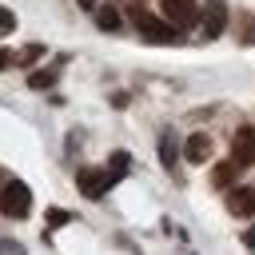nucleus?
Listing matches in <instances>:
<instances>
[{
    "instance_id": "39448f33",
    "label": "nucleus",
    "mask_w": 255,
    "mask_h": 255,
    "mask_svg": "<svg viewBox=\"0 0 255 255\" xmlns=\"http://www.w3.org/2000/svg\"><path fill=\"white\" fill-rule=\"evenodd\" d=\"M231 155H235L239 167H251V163H255V128H239V131H235Z\"/></svg>"
},
{
    "instance_id": "2eb2a0df",
    "label": "nucleus",
    "mask_w": 255,
    "mask_h": 255,
    "mask_svg": "<svg viewBox=\"0 0 255 255\" xmlns=\"http://www.w3.org/2000/svg\"><path fill=\"white\" fill-rule=\"evenodd\" d=\"M12 28H16V16L8 8H0V32H12Z\"/></svg>"
},
{
    "instance_id": "20e7f679",
    "label": "nucleus",
    "mask_w": 255,
    "mask_h": 255,
    "mask_svg": "<svg viewBox=\"0 0 255 255\" xmlns=\"http://www.w3.org/2000/svg\"><path fill=\"white\" fill-rule=\"evenodd\" d=\"M76 183H80V191H84L88 199H100V195L112 187V183H108V171H100V167H80Z\"/></svg>"
},
{
    "instance_id": "6e6552de",
    "label": "nucleus",
    "mask_w": 255,
    "mask_h": 255,
    "mask_svg": "<svg viewBox=\"0 0 255 255\" xmlns=\"http://www.w3.org/2000/svg\"><path fill=\"white\" fill-rule=\"evenodd\" d=\"M183 159H187V163H207V159H211V139L199 135V131L187 135V143H183Z\"/></svg>"
},
{
    "instance_id": "f8f14e48",
    "label": "nucleus",
    "mask_w": 255,
    "mask_h": 255,
    "mask_svg": "<svg viewBox=\"0 0 255 255\" xmlns=\"http://www.w3.org/2000/svg\"><path fill=\"white\" fill-rule=\"evenodd\" d=\"M28 84H32V88H48V84H56V68H48V72H32Z\"/></svg>"
},
{
    "instance_id": "4468645a",
    "label": "nucleus",
    "mask_w": 255,
    "mask_h": 255,
    "mask_svg": "<svg viewBox=\"0 0 255 255\" xmlns=\"http://www.w3.org/2000/svg\"><path fill=\"white\" fill-rule=\"evenodd\" d=\"M40 52H44V48H40V44H32V48H24V52H20V56H16V64H32V60H36V56H40Z\"/></svg>"
},
{
    "instance_id": "0eeeda50",
    "label": "nucleus",
    "mask_w": 255,
    "mask_h": 255,
    "mask_svg": "<svg viewBox=\"0 0 255 255\" xmlns=\"http://www.w3.org/2000/svg\"><path fill=\"white\" fill-rule=\"evenodd\" d=\"M227 207H231V215H239V219L255 215V191H251V187H231Z\"/></svg>"
},
{
    "instance_id": "f3484780",
    "label": "nucleus",
    "mask_w": 255,
    "mask_h": 255,
    "mask_svg": "<svg viewBox=\"0 0 255 255\" xmlns=\"http://www.w3.org/2000/svg\"><path fill=\"white\" fill-rule=\"evenodd\" d=\"M0 255H24V251H20V243H4V247H0Z\"/></svg>"
},
{
    "instance_id": "f257e3e1",
    "label": "nucleus",
    "mask_w": 255,
    "mask_h": 255,
    "mask_svg": "<svg viewBox=\"0 0 255 255\" xmlns=\"http://www.w3.org/2000/svg\"><path fill=\"white\" fill-rule=\"evenodd\" d=\"M0 211H4L8 219H24V215L32 211V191H28L24 179H8V183H4V191H0Z\"/></svg>"
},
{
    "instance_id": "6ab92c4d",
    "label": "nucleus",
    "mask_w": 255,
    "mask_h": 255,
    "mask_svg": "<svg viewBox=\"0 0 255 255\" xmlns=\"http://www.w3.org/2000/svg\"><path fill=\"white\" fill-rule=\"evenodd\" d=\"M243 243H247V247H255V227H251V231L243 235Z\"/></svg>"
},
{
    "instance_id": "ddd939ff",
    "label": "nucleus",
    "mask_w": 255,
    "mask_h": 255,
    "mask_svg": "<svg viewBox=\"0 0 255 255\" xmlns=\"http://www.w3.org/2000/svg\"><path fill=\"white\" fill-rule=\"evenodd\" d=\"M235 175H239V163H223V167H215V183H219V187L231 183Z\"/></svg>"
},
{
    "instance_id": "f03ea898",
    "label": "nucleus",
    "mask_w": 255,
    "mask_h": 255,
    "mask_svg": "<svg viewBox=\"0 0 255 255\" xmlns=\"http://www.w3.org/2000/svg\"><path fill=\"white\" fill-rule=\"evenodd\" d=\"M135 28H139V32H143L151 44H175V40H179V32H171L163 20H155V16L139 12V8H135Z\"/></svg>"
},
{
    "instance_id": "1a4fd4ad",
    "label": "nucleus",
    "mask_w": 255,
    "mask_h": 255,
    "mask_svg": "<svg viewBox=\"0 0 255 255\" xmlns=\"http://www.w3.org/2000/svg\"><path fill=\"white\" fill-rule=\"evenodd\" d=\"M128 175V151H112V163H108V183L124 179Z\"/></svg>"
},
{
    "instance_id": "7ed1b4c3",
    "label": "nucleus",
    "mask_w": 255,
    "mask_h": 255,
    "mask_svg": "<svg viewBox=\"0 0 255 255\" xmlns=\"http://www.w3.org/2000/svg\"><path fill=\"white\" fill-rule=\"evenodd\" d=\"M159 8H163V16H167V24H175V28H187V24H195V16H199L195 0H159Z\"/></svg>"
},
{
    "instance_id": "9b49d317",
    "label": "nucleus",
    "mask_w": 255,
    "mask_h": 255,
    "mask_svg": "<svg viewBox=\"0 0 255 255\" xmlns=\"http://www.w3.org/2000/svg\"><path fill=\"white\" fill-rule=\"evenodd\" d=\"M96 20H100V28H104V32H116V28H120V12H116V8H100V12H96Z\"/></svg>"
},
{
    "instance_id": "dca6fc26",
    "label": "nucleus",
    "mask_w": 255,
    "mask_h": 255,
    "mask_svg": "<svg viewBox=\"0 0 255 255\" xmlns=\"http://www.w3.org/2000/svg\"><path fill=\"white\" fill-rule=\"evenodd\" d=\"M48 223H52V227H60V223H68V215H64L60 207H52V211H48Z\"/></svg>"
},
{
    "instance_id": "aec40b11",
    "label": "nucleus",
    "mask_w": 255,
    "mask_h": 255,
    "mask_svg": "<svg viewBox=\"0 0 255 255\" xmlns=\"http://www.w3.org/2000/svg\"><path fill=\"white\" fill-rule=\"evenodd\" d=\"M80 8H96V0H80Z\"/></svg>"
},
{
    "instance_id": "9d476101",
    "label": "nucleus",
    "mask_w": 255,
    "mask_h": 255,
    "mask_svg": "<svg viewBox=\"0 0 255 255\" xmlns=\"http://www.w3.org/2000/svg\"><path fill=\"white\" fill-rule=\"evenodd\" d=\"M159 159H163V167H175V135L171 131L159 139Z\"/></svg>"
},
{
    "instance_id": "a211bd4d",
    "label": "nucleus",
    "mask_w": 255,
    "mask_h": 255,
    "mask_svg": "<svg viewBox=\"0 0 255 255\" xmlns=\"http://www.w3.org/2000/svg\"><path fill=\"white\" fill-rule=\"evenodd\" d=\"M8 64H16V52H0V68H8Z\"/></svg>"
},
{
    "instance_id": "423d86ee",
    "label": "nucleus",
    "mask_w": 255,
    "mask_h": 255,
    "mask_svg": "<svg viewBox=\"0 0 255 255\" xmlns=\"http://www.w3.org/2000/svg\"><path fill=\"white\" fill-rule=\"evenodd\" d=\"M227 28V4L223 0H207L203 4V32L207 36H219Z\"/></svg>"
}]
</instances>
